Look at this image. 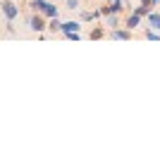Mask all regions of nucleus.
<instances>
[{"mask_svg":"<svg viewBox=\"0 0 160 160\" xmlns=\"http://www.w3.org/2000/svg\"><path fill=\"white\" fill-rule=\"evenodd\" d=\"M60 24H62V19H60V17H53V19H48V29H46V31L58 33V31H60Z\"/></svg>","mask_w":160,"mask_h":160,"instance_id":"12","label":"nucleus"},{"mask_svg":"<svg viewBox=\"0 0 160 160\" xmlns=\"http://www.w3.org/2000/svg\"><path fill=\"white\" fill-rule=\"evenodd\" d=\"M79 5H81V0H65L67 10H79Z\"/></svg>","mask_w":160,"mask_h":160,"instance_id":"16","label":"nucleus"},{"mask_svg":"<svg viewBox=\"0 0 160 160\" xmlns=\"http://www.w3.org/2000/svg\"><path fill=\"white\" fill-rule=\"evenodd\" d=\"M105 27H110V29H115V27H122L120 14H105Z\"/></svg>","mask_w":160,"mask_h":160,"instance_id":"11","label":"nucleus"},{"mask_svg":"<svg viewBox=\"0 0 160 160\" xmlns=\"http://www.w3.org/2000/svg\"><path fill=\"white\" fill-rule=\"evenodd\" d=\"M60 2H65V0H60Z\"/></svg>","mask_w":160,"mask_h":160,"instance_id":"21","label":"nucleus"},{"mask_svg":"<svg viewBox=\"0 0 160 160\" xmlns=\"http://www.w3.org/2000/svg\"><path fill=\"white\" fill-rule=\"evenodd\" d=\"M72 31H81V19H69L60 24V33H72Z\"/></svg>","mask_w":160,"mask_h":160,"instance_id":"7","label":"nucleus"},{"mask_svg":"<svg viewBox=\"0 0 160 160\" xmlns=\"http://www.w3.org/2000/svg\"><path fill=\"white\" fill-rule=\"evenodd\" d=\"M41 14H43V17H46V19H53V17H60V14H58V5H55V2H43V7H41L38 10Z\"/></svg>","mask_w":160,"mask_h":160,"instance_id":"6","label":"nucleus"},{"mask_svg":"<svg viewBox=\"0 0 160 160\" xmlns=\"http://www.w3.org/2000/svg\"><path fill=\"white\" fill-rule=\"evenodd\" d=\"M127 7H129L127 0H108L105 5L100 7V12H103V17H105V14H122Z\"/></svg>","mask_w":160,"mask_h":160,"instance_id":"3","label":"nucleus"},{"mask_svg":"<svg viewBox=\"0 0 160 160\" xmlns=\"http://www.w3.org/2000/svg\"><path fill=\"white\" fill-rule=\"evenodd\" d=\"M5 31H7V36H17L14 33V22H5Z\"/></svg>","mask_w":160,"mask_h":160,"instance_id":"18","label":"nucleus"},{"mask_svg":"<svg viewBox=\"0 0 160 160\" xmlns=\"http://www.w3.org/2000/svg\"><path fill=\"white\" fill-rule=\"evenodd\" d=\"M67 41H81V33L79 31H72V33H62Z\"/></svg>","mask_w":160,"mask_h":160,"instance_id":"17","label":"nucleus"},{"mask_svg":"<svg viewBox=\"0 0 160 160\" xmlns=\"http://www.w3.org/2000/svg\"><path fill=\"white\" fill-rule=\"evenodd\" d=\"M139 2H141V5H146V7H151V10L155 7V2H153V0H139Z\"/></svg>","mask_w":160,"mask_h":160,"instance_id":"19","label":"nucleus"},{"mask_svg":"<svg viewBox=\"0 0 160 160\" xmlns=\"http://www.w3.org/2000/svg\"><path fill=\"white\" fill-rule=\"evenodd\" d=\"M108 36L112 41H129V38H134V31H129L127 27H115L108 31Z\"/></svg>","mask_w":160,"mask_h":160,"instance_id":"4","label":"nucleus"},{"mask_svg":"<svg viewBox=\"0 0 160 160\" xmlns=\"http://www.w3.org/2000/svg\"><path fill=\"white\" fill-rule=\"evenodd\" d=\"M143 38L146 41H160V31H155V29H143Z\"/></svg>","mask_w":160,"mask_h":160,"instance_id":"13","label":"nucleus"},{"mask_svg":"<svg viewBox=\"0 0 160 160\" xmlns=\"http://www.w3.org/2000/svg\"><path fill=\"white\" fill-rule=\"evenodd\" d=\"M79 19L81 22H98V19H103V12H100V10H91V12L81 10V12H79Z\"/></svg>","mask_w":160,"mask_h":160,"instance_id":"8","label":"nucleus"},{"mask_svg":"<svg viewBox=\"0 0 160 160\" xmlns=\"http://www.w3.org/2000/svg\"><path fill=\"white\" fill-rule=\"evenodd\" d=\"M132 12H134V14H139L141 19H143V17H146V14L151 12V7H146V5H141V2H139L136 7H132Z\"/></svg>","mask_w":160,"mask_h":160,"instance_id":"14","label":"nucleus"},{"mask_svg":"<svg viewBox=\"0 0 160 160\" xmlns=\"http://www.w3.org/2000/svg\"><path fill=\"white\" fill-rule=\"evenodd\" d=\"M0 12H2L5 22H14L19 17V5L14 0H0Z\"/></svg>","mask_w":160,"mask_h":160,"instance_id":"2","label":"nucleus"},{"mask_svg":"<svg viewBox=\"0 0 160 160\" xmlns=\"http://www.w3.org/2000/svg\"><path fill=\"white\" fill-rule=\"evenodd\" d=\"M122 27H127L129 31H136V29L141 27V17H139V14H134V12H129L127 17H124V22H122Z\"/></svg>","mask_w":160,"mask_h":160,"instance_id":"5","label":"nucleus"},{"mask_svg":"<svg viewBox=\"0 0 160 160\" xmlns=\"http://www.w3.org/2000/svg\"><path fill=\"white\" fill-rule=\"evenodd\" d=\"M146 19H148V27L155 29V31H160V12H155V10H151V12L146 14Z\"/></svg>","mask_w":160,"mask_h":160,"instance_id":"9","label":"nucleus"},{"mask_svg":"<svg viewBox=\"0 0 160 160\" xmlns=\"http://www.w3.org/2000/svg\"><path fill=\"white\" fill-rule=\"evenodd\" d=\"M43 2H46V0H27V5L31 7V12H38L41 7H43Z\"/></svg>","mask_w":160,"mask_h":160,"instance_id":"15","label":"nucleus"},{"mask_svg":"<svg viewBox=\"0 0 160 160\" xmlns=\"http://www.w3.org/2000/svg\"><path fill=\"white\" fill-rule=\"evenodd\" d=\"M105 36H108L105 27H93L91 31H88V38H91V41H100V38H105Z\"/></svg>","mask_w":160,"mask_h":160,"instance_id":"10","label":"nucleus"},{"mask_svg":"<svg viewBox=\"0 0 160 160\" xmlns=\"http://www.w3.org/2000/svg\"><path fill=\"white\" fill-rule=\"evenodd\" d=\"M153 2H155V5H160V0H153Z\"/></svg>","mask_w":160,"mask_h":160,"instance_id":"20","label":"nucleus"},{"mask_svg":"<svg viewBox=\"0 0 160 160\" xmlns=\"http://www.w3.org/2000/svg\"><path fill=\"white\" fill-rule=\"evenodd\" d=\"M27 24H29V29H31L33 33H46V29H48V19L41 12H31L27 17Z\"/></svg>","mask_w":160,"mask_h":160,"instance_id":"1","label":"nucleus"}]
</instances>
